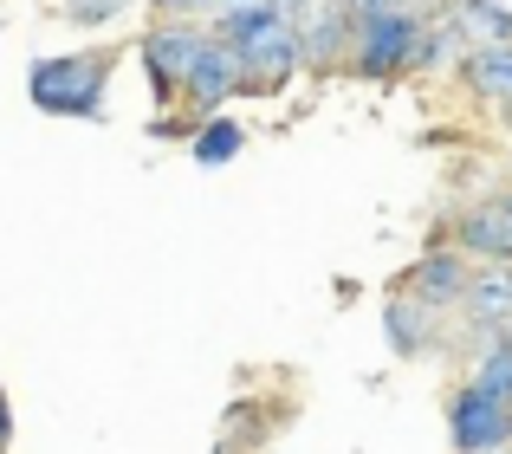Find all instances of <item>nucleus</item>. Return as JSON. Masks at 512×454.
Masks as SVG:
<instances>
[{
	"label": "nucleus",
	"mask_w": 512,
	"mask_h": 454,
	"mask_svg": "<svg viewBox=\"0 0 512 454\" xmlns=\"http://www.w3.org/2000/svg\"><path fill=\"white\" fill-rule=\"evenodd\" d=\"M467 279H474V260H467L461 247H448V240H441V247H422V260H415L409 273H396V292L448 318L454 305H461Z\"/></svg>",
	"instance_id": "423d86ee"
},
{
	"label": "nucleus",
	"mask_w": 512,
	"mask_h": 454,
	"mask_svg": "<svg viewBox=\"0 0 512 454\" xmlns=\"http://www.w3.org/2000/svg\"><path fill=\"white\" fill-rule=\"evenodd\" d=\"M299 65L318 78L344 72V52H350V7H338V0H312V7L299 13Z\"/></svg>",
	"instance_id": "1a4fd4ad"
},
{
	"label": "nucleus",
	"mask_w": 512,
	"mask_h": 454,
	"mask_svg": "<svg viewBox=\"0 0 512 454\" xmlns=\"http://www.w3.org/2000/svg\"><path fill=\"white\" fill-rule=\"evenodd\" d=\"M227 98H240V52L227 46V39L208 33V46H201L195 59L182 65L175 104H182V111H195V117H208V111H221Z\"/></svg>",
	"instance_id": "0eeeda50"
},
{
	"label": "nucleus",
	"mask_w": 512,
	"mask_h": 454,
	"mask_svg": "<svg viewBox=\"0 0 512 454\" xmlns=\"http://www.w3.org/2000/svg\"><path fill=\"white\" fill-rule=\"evenodd\" d=\"M350 13H383V7H415V13H441V0H338Z\"/></svg>",
	"instance_id": "a211bd4d"
},
{
	"label": "nucleus",
	"mask_w": 512,
	"mask_h": 454,
	"mask_svg": "<svg viewBox=\"0 0 512 454\" xmlns=\"http://www.w3.org/2000/svg\"><path fill=\"white\" fill-rule=\"evenodd\" d=\"M454 312H461L467 331L480 338V344H474V357H480V351H487V344L512 325V260H480Z\"/></svg>",
	"instance_id": "6e6552de"
},
{
	"label": "nucleus",
	"mask_w": 512,
	"mask_h": 454,
	"mask_svg": "<svg viewBox=\"0 0 512 454\" xmlns=\"http://www.w3.org/2000/svg\"><path fill=\"white\" fill-rule=\"evenodd\" d=\"M493 117H500V130L512 137V98H506V104H493Z\"/></svg>",
	"instance_id": "412c9836"
},
{
	"label": "nucleus",
	"mask_w": 512,
	"mask_h": 454,
	"mask_svg": "<svg viewBox=\"0 0 512 454\" xmlns=\"http://www.w3.org/2000/svg\"><path fill=\"white\" fill-rule=\"evenodd\" d=\"M441 13L474 46H512V7H500V0H441Z\"/></svg>",
	"instance_id": "4468645a"
},
{
	"label": "nucleus",
	"mask_w": 512,
	"mask_h": 454,
	"mask_svg": "<svg viewBox=\"0 0 512 454\" xmlns=\"http://www.w3.org/2000/svg\"><path fill=\"white\" fill-rule=\"evenodd\" d=\"M240 98H279V91L299 85V33H292V20H273L266 33L240 39Z\"/></svg>",
	"instance_id": "20e7f679"
},
{
	"label": "nucleus",
	"mask_w": 512,
	"mask_h": 454,
	"mask_svg": "<svg viewBox=\"0 0 512 454\" xmlns=\"http://www.w3.org/2000/svg\"><path fill=\"white\" fill-rule=\"evenodd\" d=\"M506 208H512V195H506Z\"/></svg>",
	"instance_id": "5701e85b"
},
{
	"label": "nucleus",
	"mask_w": 512,
	"mask_h": 454,
	"mask_svg": "<svg viewBox=\"0 0 512 454\" xmlns=\"http://www.w3.org/2000/svg\"><path fill=\"white\" fill-rule=\"evenodd\" d=\"M422 26L428 13L415 7H383V13H350V52L344 72L363 85H396L422 65Z\"/></svg>",
	"instance_id": "f03ea898"
},
{
	"label": "nucleus",
	"mask_w": 512,
	"mask_h": 454,
	"mask_svg": "<svg viewBox=\"0 0 512 454\" xmlns=\"http://www.w3.org/2000/svg\"><path fill=\"white\" fill-rule=\"evenodd\" d=\"M13 448V409H7V396H0V454Z\"/></svg>",
	"instance_id": "aec40b11"
},
{
	"label": "nucleus",
	"mask_w": 512,
	"mask_h": 454,
	"mask_svg": "<svg viewBox=\"0 0 512 454\" xmlns=\"http://www.w3.org/2000/svg\"><path fill=\"white\" fill-rule=\"evenodd\" d=\"M201 7H234V0H201Z\"/></svg>",
	"instance_id": "4be33fe9"
},
{
	"label": "nucleus",
	"mask_w": 512,
	"mask_h": 454,
	"mask_svg": "<svg viewBox=\"0 0 512 454\" xmlns=\"http://www.w3.org/2000/svg\"><path fill=\"white\" fill-rule=\"evenodd\" d=\"M474 383H480L487 396H506V403H512V338H493L487 351H480Z\"/></svg>",
	"instance_id": "dca6fc26"
},
{
	"label": "nucleus",
	"mask_w": 512,
	"mask_h": 454,
	"mask_svg": "<svg viewBox=\"0 0 512 454\" xmlns=\"http://www.w3.org/2000/svg\"><path fill=\"white\" fill-rule=\"evenodd\" d=\"M500 454H512V448H500Z\"/></svg>",
	"instance_id": "b1692460"
},
{
	"label": "nucleus",
	"mask_w": 512,
	"mask_h": 454,
	"mask_svg": "<svg viewBox=\"0 0 512 454\" xmlns=\"http://www.w3.org/2000/svg\"><path fill=\"white\" fill-rule=\"evenodd\" d=\"M240 150H247V130H240L227 111H208V117H195V130H188V156H195L201 169H221V163H234Z\"/></svg>",
	"instance_id": "ddd939ff"
},
{
	"label": "nucleus",
	"mask_w": 512,
	"mask_h": 454,
	"mask_svg": "<svg viewBox=\"0 0 512 454\" xmlns=\"http://www.w3.org/2000/svg\"><path fill=\"white\" fill-rule=\"evenodd\" d=\"M454 85L480 104H506L512 98V46H467L454 65Z\"/></svg>",
	"instance_id": "9b49d317"
},
{
	"label": "nucleus",
	"mask_w": 512,
	"mask_h": 454,
	"mask_svg": "<svg viewBox=\"0 0 512 454\" xmlns=\"http://www.w3.org/2000/svg\"><path fill=\"white\" fill-rule=\"evenodd\" d=\"M130 0H65V20L72 26H111Z\"/></svg>",
	"instance_id": "f3484780"
},
{
	"label": "nucleus",
	"mask_w": 512,
	"mask_h": 454,
	"mask_svg": "<svg viewBox=\"0 0 512 454\" xmlns=\"http://www.w3.org/2000/svg\"><path fill=\"white\" fill-rule=\"evenodd\" d=\"M143 7H150V13H195L201 0H143Z\"/></svg>",
	"instance_id": "6ab92c4d"
},
{
	"label": "nucleus",
	"mask_w": 512,
	"mask_h": 454,
	"mask_svg": "<svg viewBox=\"0 0 512 454\" xmlns=\"http://www.w3.org/2000/svg\"><path fill=\"white\" fill-rule=\"evenodd\" d=\"M467 46H474V39H467L448 13H428V26H422V65H415V72H454Z\"/></svg>",
	"instance_id": "2eb2a0df"
},
{
	"label": "nucleus",
	"mask_w": 512,
	"mask_h": 454,
	"mask_svg": "<svg viewBox=\"0 0 512 454\" xmlns=\"http://www.w3.org/2000/svg\"><path fill=\"white\" fill-rule=\"evenodd\" d=\"M208 46V26L188 20V13H156L150 33H137V59H143V78H150V104L169 111L175 104V85H182V65Z\"/></svg>",
	"instance_id": "7ed1b4c3"
},
{
	"label": "nucleus",
	"mask_w": 512,
	"mask_h": 454,
	"mask_svg": "<svg viewBox=\"0 0 512 454\" xmlns=\"http://www.w3.org/2000/svg\"><path fill=\"white\" fill-rule=\"evenodd\" d=\"M448 240L467 253V260H512V208L506 195H487V202H467L461 215L448 221Z\"/></svg>",
	"instance_id": "9d476101"
},
{
	"label": "nucleus",
	"mask_w": 512,
	"mask_h": 454,
	"mask_svg": "<svg viewBox=\"0 0 512 454\" xmlns=\"http://www.w3.org/2000/svg\"><path fill=\"white\" fill-rule=\"evenodd\" d=\"M124 46H85V52H52V59L26 65V98L46 117H72V124H98L104 98H111V72Z\"/></svg>",
	"instance_id": "f257e3e1"
},
{
	"label": "nucleus",
	"mask_w": 512,
	"mask_h": 454,
	"mask_svg": "<svg viewBox=\"0 0 512 454\" xmlns=\"http://www.w3.org/2000/svg\"><path fill=\"white\" fill-rule=\"evenodd\" d=\"M435 318L441 312H428V305H415V299H389L383 305V338H389V351L396 357H422L428 344H435Z\"/></svg>",
	"instance_id": "f8f14e48"
},
{
	"label": "nucleus",
	"mask_w": 512,
	"mask_h": 454,
	"mask_svg": "<svg viewBox=\"0 0 512 454\" xmlns=\"http://www.w3.org/2000/svg\"><path fill=\"white\" fill-rule=\"evenodd\" d=\"M448 435H454V454H500L512 448V403L467 383V390L448 396Z\"/></svg>",
	"instance_id": "39448f33"
}]
</instances>
